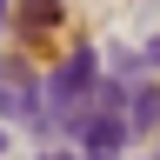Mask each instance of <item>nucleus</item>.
Instances as JSON below:
<instances>
[{"instance_id":"nucleus-3","label":"nucleus","mask_w":160,"mask_h":160,"mask_svg":"<svg viewBox=\"0 0 160 160\" xmlns=\"http://www.w3.org/2000/svg\"><path fill=\"white\" fill-rule=\"evenodd\" d=\"M20 13H27L33 27H53V20H60V7H53V0H20Z\"/></svg>"},{"instance_id":"nucleus-1","label":"nucleus","mask_w":160,"mask_h":160,"mask_svg":"<svg viewBox=\"0 0 160 160\" xmlns=\"http://www.w3.org/2000/svg\"><path fill=\"white\" fill-rule=\"evenodd\" d=\"M87 100H93V53L80 47L67 67H60L47 80V120H60V127H73L80 113H87Z\"/></svg>"},{"instance_id":"nucleus-2","label":"nucleus","mask_w":160,"mask_h":160,"mask_svg":"<svg viewBox=\"0 0 160 160\" xmlns=\"http://www.w3.org/2000/svg\"><path fill=\"white\" fill-rule=\"evenodd\" d=\"M73 133L87 140L93 153H113L120 140H127V120H120V107H107V100H100V107H87V113L73 120Z\"/></svg>"},{"instance_id":"nucleus-6","label":"nucleus","mask_w":160,"mask_h":160,"mask_svg":"<svg viewBox=\"0 0 160 160\" xmlns=\"http://www.w3.org/2000/svg\"><path fill=\"white\" fill-rule=\"evenodd\" d=\"M0 13H7V0H0Z\"/></svg>"},{"instance_id":"nucleus-4","label":"nucleus","mask_w":160,"mask_h":160,"mask_svg":"<svg viewBox=\"0 0 160 160\" xmlns=\"http://www.w3.org/2000/svg\"><path fill=\"white\" fill-rule=\"evenodd\" d=\"M140 60H153V67H160V33H153V40H147V53H140Z\"/></svg>"},{"instance_id":"nucleus-5","label":"nucleus","mask_w":160,"mask_h":160,"mask_svg":"<svg viewBox=\"0 0 160 160\" xmlns=\"http://www.w3.org/2000/svg\"><path fill=\"white\" fill-rule=\"evenodd\" d=\"M40 160H73V153H40Z\"/></svg>"}]
</instances>
